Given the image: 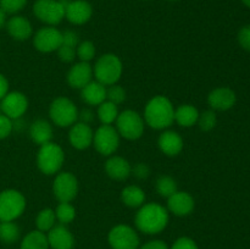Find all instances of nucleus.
<instances>
[{
	"label": "nucleus",
	"instance_id": "nucleus-27",
	"mask_svg": "<svg viewBox=\"0 0 250 249\" xmlns=\"http://www.w3.org/2000/svg\"><path fill=\"white\" fill-rule=\"evenodd\" d=\"M48 237L44 232L36 229L23 237L20 249H48Z\"/></svg>",
	"mask_w": 250,
	"mask_h": 249
},
{
	"label": "nucleus",
	"instance_id": "nucleus-14",
	"mask_svg": "<svg viewBox=\"0 0 250 249\" xmlns=\"http://www.w3.org/2000/svg\"><path fill=\"white\" fill-rule=\"evenodd\" d=\"M92 15V5L85 0H72L66 5L65 17L73 24L85 23L89 21Z\"/></svg>",
	"mask_w": 250,
	"mask_h": 249
},
{
	"label": "nucleus",
	"instance_id": "nucleus-21",
	"mask_svg": "<svg viewBox=\"0 0 250 249\" xmlns=\"http://www.w3.org/2000/svg\"><path fill=\"white\" fill-rule=\"evenodd\" d=\"M159 148L165 155L176 156L182 151L183 139L177 132L165 131L159 137Z\"/></svg>",
	"mask_w": 250,
	"mask_h": 249
},
{
	"label": "nucleus",
	"instance_id": "nucleus-42",
	"mask_svg": "<svg viewBox=\"0 0 250 249\" xmlns=\"http://www.w3.org/2000/svg\"><path fill=\"white\" fill-rule=\"evenodd\" d=\"M132 172L139 180H144V178L148 177L150 175V168L146 164L144 163H138L133 168H132Z\"/></svg>",
	"mask_w": 250,
	"mask_h": 249
},
{
	"label": "nucleus",
	"instance_id": "nucleus-9",
	"mask_svg": "<svg viewBox=\"0 0 250 249\" xmlns=\"http://www.w3.org/2000/svg\"><path fill=\"white\" fill-rule=\"evenodd\" d=\"M93 145L102 155H112L120 145L119 132L111 124H103L95 131L93 137Z\"/></svg>",
	"mask_w": 250,
	"mask_h": 249
},
{
	"label": "nucleus",
	"instance_id": "nucleus-5",
	"mask_svg": "<svg viewBox=\"0 0 250 249\" xmlns=\"http://www.w3.org/2000/svg\"><path fill=\"white\" fill-rule=\"evenodd\" d=\"M68 1L70 0H37L33 5V12L42 22L55 26L65 19V9Z\"/></svg>",
	"mask_w": 250,
	"mask_h": 249
},
{
	"label": "nucleus",
	"instance_id": "nucleus-34",
	"mask_svg": "<svg viewBox=\"0 0 250 249\" xmlns=\"http://www.w3.org/2000/svg\"><path fill=\"white\" fill-rule=\"evenodd\" d=\"M78 58L81 59V61H84V62H89L95 55V46L92 42L85 41L82 42L77 45V50H76Z\"/></svg>",
	"mask_w": 250,
	"mask_h": 249
},
{
	"label": "nucleus",
	"instance_id": "nucleus-19",
	"mask_svg": "<svg viewBox=\"0 0 250 249\" xmlns=\"http://www.w3.org/2000/svg\"><path fill=\"white\" fill-rule=\"evenodd\" d=\"M93 77V68L89 62H81L76 63L70 68L67 73V82L68 84L76 89H82L83 87L88 84L92 81Z\"/></svg>",
	"mask_w": 250,
	"mask_h": 249
},
{
	"label": "nucleus",
	"instance_id": "nucleus-18",
	"mask_svg": "<svg viewBox=\"0 0 250 249\" xmlns=\"http://www.w3.org/2000/svg\"><path fill=\"white\" fill-rule=\"evenodd\" d=\"M236 93L226 87L216 88L208 95V103L210 106L220 111H226L233 107V105L236 104Z\"/></svg>",
	"mask_w": 250,
	"mask_h": 249
},
{
	"label": "nucleus",
	"instance_id": "nucleus-31",
	"mask_svg": "<svg viewBox=\"0 0 250 249\" xmlns=\"http://www.w3.org/2000/svg\"><path fill=\"white\" fill-rule=\"evenodd\" d=\"M20 227L14 221L0 222V241L11 244L19 239Z\"/></svg>",
	"mask_w": 250,
	"mask_h": 249
},
{
	"label": "nucleus",
	"instance_id": "nucleus-11",
	"mask_svg": "<svg viewBox=\"0 0 250 249\" xmlns=\"http://www.w3.org/2000/svg\"><path fill=\"white\" fill-rule=\"evenodd\" d=\"M53 192L60 203H70L78 193V180L71 172H60L53 183Z\"/></svg>",
	"mask_w": 250,
	"mask_h": 249
},
{
	"label": "nucleus",
	"instance_id": "nucleus-46",
	"mask_svg": "<svg viewBox=\"0 0 250 249\" xmlns=\"http://www.w3.org/2000/svg\"><path fill=\"white\" fill-rule=\"evenodd\" d=\"M5 24H6V12L0 7V28H2Z\"/></svg>",
	"mask_w": 250,
	"mask_h": 249
},
{
	"label": "nucleus",
	"instance_id": "nucleus-1",
	"mask_svg": "<svg viewBox=\"0 0 250 249\" xmlns=\"http://www.w3.org/2000/svg\"><path fill=\"white\" fill-rule=\"evenodd\" d=\"M137 228L146 234L163 232L168 224V212L158 203L143 204L134 217Z\"/></svg>",
	"mask_w": 250,
	"mask_h": 249
},
{
	"label": "nucleus",
	"instance_id": "nucleus-26",
	"mask_svg": "<svg viewBox=\"0 0 250 249\" xmlns=\"http://www.w3.org/2000/svg\"><path fill=\"white\" fill-rule=\"evenodd\" d=\"M121 200L129 208H141L146 202V193L138 186H127L122 189Z\"/></svg>",
	"mask_w": 250,
	"mask_h": 249
},
{
	"label": "nucleus",
	"instance_id": "nucleus-8",
	"mask_svg": "<svg viewBox=\"0 0 250 249\" xmlns=\"http://www.w3.org/2000/svg\"><path fill=\"white\" fill-rule=\"evenodd\" d=\"M116 129L124 138L134 141L144 132V119L134 110H125L116 119Z\"/></svg>",
	"mask_w": 250,
	"mask_h": 249
},
{
	"label": "nucleus",
	"instance_id": "nucleus-44",
	"mask_svg": "<svg viewBox=\"0 0 250 249\" xmlns=\"http://www.w3.org/2000/svg\"><path fill=\"white\" fill-rule=\"evenodd\" d=\"M78 117L81 119V122H84V124H89L93 121V119H94V115H93V112L89 109H83L81 111V114L78 112Z\"/></svg>",
	"mask_w": 250,
	"mask_h": 249
},
{
	"label": "nucleus",
	"instance_id": "nucleus-43",
	"mask_svg": "<svg viewBox=\"0 0 250 249\" xmlns=\"http://www.w3.org/2000/svg\"><path fill=\"white\" fill-rule=\"evenodd\" d=\"M139 249H168V247L164 241L154 239V241L146 242V243L143 244Z\"/></svg>",
	"mask_w": 250,
	"mask_h": 249
},
{
	"label": "nucleus",
	"instance_id": "nucleus-33",
	"mask_svg": "<svg viewBox=\"0 0 250 249\" xmlns=\"http://www.w3.org/2000/svg\"><path fill=\"white\" fill-rule=\"evenodd\" d=\"M198 124H199V128L204 132H209L211 129L215 128L217 124V117L215 111L212 110H207L203 114H199V119H198Z\"/></svg>",
	"mask_w": 250,
	"mask_h": 249
},
{
	"label": "nucleus",
	"instance_id": "nucleus-36",
	"mask_svg": "<svg viewBox=\"0 0 250 249\" xmlns=\"http://www.w3.org/2000/svg\"><path fill=\"white\" fill-rule=\"evenodd\" d=\"M27 0H0V7L6 14H16L26 5Z\"/></svg>",
	"mask_w": 250,
	"mask_h": 249
},
{
	"label": "nucleus",
	"instance_id": "nucleus-47",
	"mask_svg": "<svg viewBox=\"0 0 250 249\" xmlns=\"http://www.w3.org/2000/svg\"><path fill=\"white\" fill-rule=\"evenodd\" d=\"M242 2H243V4L246 5V6L250 7V0H242Z\"/></svg>",
	"mask_w": 250,
	"mask_h": 249
},
{
	"label": "nucleus",
	"instance_id": "nucleus-6",
	"mask_svg": "<svg viewBox=\"0 0 250 249\" xmlns=\"http://www.w3.org/2000/svg\"><path fill=\"white\" fill-rule=\"evenodd\" d=\"M26 209L23 194L16 189H5L0 193V221H14Z\"/></svg>",
	"mask_w": 250,
	"mask_h": 249
},
{
	"label": "nucleus",
	"instance_id": "nucleus-39",
	"mask_svg": "<svg viewBox=\"0 0 250 249\" xmlns=\"http://www.w3.org/2000/svg\"><path fill=\"white\" fill-rule=\"evenodd\" d=\"M238 43L244 50L250 51V24L242 27L238 32Z\"/></svg>",
	"mask_w": 250,
	"mask_h": 249
},
{
	"label": "nucleus",
	"instance_id": "nucleus-25",
	"mask_svg": "<svg viewBox=\"0 0 250 249\" xmlns=\"http://www.w3.org/2000/svg\"><path fill=\"white\" fill-rule=\"evenodd\" d=\"M199 119V111L195 106L185 104L175 110V121L182 127L194 126Z\"/></svg>",
	"mask_w": 250,
	"mask_h": 249
},
{
	"label": "nucleus",
	"instance_id": "nucleus-15",
	"mask_svg": "<svg viewBox=\"0 0 250 249\" xmlns=\"http://www.w3.org/2000/svg\"><path fill=\"white\" fill-rule=\"evenodd\" d=\"M93 137H94V132L90 128V126L84 122H76L72 124L70 132H68V139L73 148L80 149H87L88 146L93 144Z\"/></svg>",
	"mask_w": 250,
	"mask_h": 249
},
{
	"label": "nucleus",
	"instance_id": "nucleus-7",
	"mask_svg": "<svg viewBox=\"0 0 250 249\" xmlns=\"http://www.w3.org/2000/svg\"><path fill=\"white\" fill-rule=\"evenodd\" d=\"M49 116L56 126L68 127L77 121L78 110L72 100L65 97H59L50 104Z\"/></svg>",
	"mask_w": 250,
	"mask_h": 249
},
{
	"label": "nucleus",
	"instance_id": "nucleus-4",
	"mask_svg": "<svg viewBox=\"0 0 250 249\" xmlns=\"http://www.w3.org/2000/svg\"><path fill=\"white\" fill-rule=\"evenodd\" d=\"M65 154L59 144L49 142L39 148L37 154V165L44 175H54L62 166Z\"/></svg>",
	"mask_w": 250,
	"mask_h": 249
},
{
	"label": "nucleus",
	"instance_id": "nucleus-16",
	"mask_svg": "<svg viewBox=\"0 0 250 249\" xmlns=\"http://www.w3.org/2000/svg\"><path fill=\"white\" fill-rule=\"evenodd\" d=\"M49 247L53 249H72L75 247V237L66 225H56L48 232Z\"/></svg>",
	"mask_w": 250,
	"mask_h": 249
},
{
	"label": "nucleus",
	"instance_id": "nucleus-10",
	"mask_svg": "<svg viewBox=\"0 0 250 249\" xmlns=\"http://www.w3.org/2000/svg\"><path fill=\"white\" fill-rule=\"evenodd\" d=\"M109 244L112 249H138L139 237L128 225H117L109 232Z\"/></svg>",
	"mask_w": 250,
	"mask_h": 249
},
{
	"label": "nucleus",
	"instance_id": "nucleus-45",
	"mask_svg": "<svg viewBox=\"0 0 250 249\" xmlns=\"http://www.w3.org/2000/svg\"><path fill=\"white\" fill-rule=\"evenodd\" d=\"M9 93V82L5 78V76H2L0 73V100L5 97V95Z\"/></svg>",
	"mask_w": 250,
	"mask_h": 249
},
{
	"label": "nucleus",
	"instance_id": "nucleus-41",
	"mask_svg": "<svg viewBox=\"0 0 250 249\" xmlns=\"http://www.w3.org/2000/svg\"><path fill=\"white\" fill-rule=\"evenodd\" d=\"M62 44L63 45L72 46V48H77V45L80 44V38H78V34L73 31H65L62 32Z\"/></svg>",
	"mask_w": 250,
	"mask_h": 249
},
{
	"label": "nucleus",
	"instance_id": "nucleus-35",
	"mask_svg": "<svg viewBox=\"0 0 250 249\" xmlns=\"http://www.w3.org/2000/svg\"><path fill=\"white\" fill-rule=\"evenodd\" d=\"M106 99L116 105L121 104L126 100V90L121 85L112 84L109 89H106Z\"/></svg>",
	"mask_w": 250,
	"mask_h": 249
},
{
	"label": "nucleus",
	"instance_id": "nucleus-2",
	"mask_svg": "<svg viewBox=\"0 0 250 249\" xmlns=\"http://www.w3.org/2000/svg\"><path fill=\"white\" fill-rule=\"evenodd\" d=\"M144 121L154 129L170 127L175 121V109L170 99L164 95L151 98L144 109Z\"/></svg>",
	"mask_w": 250,
	"mask_h": 249
},
{
	"label": "nucleus",
	"instance_id": "nucleus-3",
	"mask_svg": "<svg viewBox=\"0 0 250 249\" xmlns=\"http://www.w3.org/2000/svg\"><path fill=\"white\" fill-rule=\"evenodd\" d=\"M95 78L104 85L116 84L122 75V62L115 54H105L100 56L93 68Z\"/></svg>",
	"mask_w": 250,
	"mask_h": 249
},
{
	"label": "nucleus",
	"instance_id": "nucleus-22",
	"mask_svg": "<svg viewBox=\"0 0 250 249\" xmlns=\"http://www.w3.org/2000/svg\"><path fill=\"white\" fill-rule=\"evenodd\" d=\"M6 28L10 36L16 41H26L32 36V24L26 17L14 16L6 22Z\"/></svg>",
	"mask_w": 250,
	"mask_h": 249
},
{
	"label": "nucleus",
	"instance_id": "nucleus-48",
	"mask_svg": "<svg viewBox=\"0 0 250 249\" xmlns=\"http://www.w3.org/2000/svg\"><path fill=\"white\" fill-rule=\"evenodd\" d=\"M168 1H177V0H168Z\"/></svg>",
	"mask_w": 250,
	"mask_h": 249
},
{
	"label": "nucleus",
	"instance_id": "nucleus-29",
	"mask_svg": "<svg viewBox=\"0 0 250 249\" xmlns=\"http://www.w3.org/2000/svg\"><path fill=\"white\" fill-rule=\"evenodd\" d=\"M56 215L55 210L46 209L41 210L36 217V226L39 231L42 232H49L54 226H55Z\"/></svg>",
	"mask_w": 250,
	"mask_h": 249
},
{
	"label": "nucleus",
	"instance_id": "nucleus-23",
	"mask_svg": "<svg viewBox=\"0 0 250 249\" xmlns=\"http://www.w3.org/2000/svg\"><path fill=\"white\" fill-rule=\"evenodd\" d=\"M81 90V97L88 105H100L106 100V88L98 81H90Z\"/></svg>",
	"mask_w": 250,
	"mask_h": 249
},
{
	"label": "nucleus",
	"instance_id": "nucleus-28",
	"mask_svg": "<svg viewBox=\"0 0 250 249\" xmlns=\"http://www.w3.org/2000/svg\"><path fill=\"white\" fill-rule=\"evenodd\" d=\"M119 116L117 105L114 103L105 100L102 104L98 105V117L103 124H111L116 121Z\"/></svg>",
	"mask_w": 250,
	"mask_h": 249
},
{
	"label": "nucleus",
	"instance_id": "nucleus-13",
	"mask_svg": "<svg viewBox=\"0 0 250 249\" xmlns=\"http://www.w3.org/2000/svg\"><path fill=\"white\" fill-rule=\"evenodd\" d=\"M28 107V99L21 92H10L1 99L0 110L11 120L20 119Z\"/></svg>",
	"mask_w": 250,
	"mask_h": 249
},
{
	"label": "nucleus",
	"instance_id": "nucleus-30",
	"mask_svg": "<svg viewBox=\"0 0 250 249\" xmlns=\"http://www.w3.org/2000/svg\"><path fill=\"white\" fill-rule=\"evenodd\" d=\"M156 192L164 198H170L173 193L177 192V182L171 176L163 175L156 180L155 183Z\"/></svg>",
	"mask_w": 250,
	"mask_h": 249
},
{
	"label": "nucleus",
	"instance_id": "nucleus-38",
	"mask_svg": "<svg viewBox=\"0 0 250 249\" xmlns=\"http://www.w3.org/2000/svg\"><path fill=\"white\" fill-rule=\"evenodd\" d=\"M58 55L63 62H72L76 58V48L61 44L60 48L58 49Z\"/></svg>",
	"mask_w": 250,
	"mask_h": 249
},
{
	"label": "nucleus",
	"instance_id": "nucleus-12",
	"mask_svg": "<svg viewBox=\"0 0 250 249\" xmlns=\"http://www.w3.org/2000/svg\"><path fill=\"white\" fill-rule=\"evenodd\" d=\"M62 44V32L55 27H44L41 28L33 38V45L42 53H51L58 50Z\"/></svg>",
	"mask_w": 250,
	"mask_h": 249
},
{
	"label": "nucleus",
	"instance_id": "nucleus-37",
	"mask_svg": "<svg viewBox=\"0 0 250 249\" xmlns=\"http://www.w3.org/2000/svg\"><path fill=\"white\" fill-rule=\"evenodd\" d=\"M12 129H14V124L10 117L6 115L0 114V139H4L11 134Z\"/></svg>",
	"mask_w": 250,
	"mask_h": 249
},
{
	"label": "nucleus",
	"instance_id": "nucleus-40",
	"mask_svg": "<svg viewBox=\"0 0 250 249\" xmlns=\"http://www.w3.org/2000/svg\"><path fill=\"white\" fill-rule=\"evenodd\" d=\"M171 249H199L197 243L189 237H180L176 239L175 243L172 244Z\"/></svg>",
	"mask_w": 250,
	"mask_h": 249
},
{
	"label": "nucleus",
	"instance_id": "nucleus-20",
	"mask_svg": "<svg viewBox=\"0 0 250 249\" xmlns=\"http://www.w3.org/2000/svg\"><path fill=\"white\" fill-rule=\"evenodd\" d=\"M105 172L112 180L124 181L132 173V166L125 158L110 156L105 163Z\"/></svg>",
	"mask_w": 250,
	"mask_h": 249
},
{
	"label": "nucleus",
	"instance_id": "nucleus-17",
	"mask_svg": "<svg viewBox=\"0 0 250 249\" xmlns=\"http://www.w3.org/2000/svg\"><path fill=\"white\" fill-rule=\"evenodd\" d=\"M167 208L176 216H187L194 210V199L189 193L177 190L167 198Z\"/></svg>",
	"mask_w": 250,
	"mask_h": 249
},
{
	"label": "nucleus",
	"instance_id": "nucleus-24",
	"mask_svg": "<svg viewBox=\"0 0 250 249\" xmlns=\"http://www.w3.org/2000/svg\"><path fill=\"white\" fill-rule=\"evenodd\" d=\"M29 136L32 141L38 145L51 142L53 138V127L46 120L39 119L34 121L29 127Z\"/></svg>",
	"mask_w": 250,
	"mask_h": 249
},
{
	"label": "nucleus",
	"instance_id": "nucleus-32",
	"mask_svg": "<svg viewBox=\"0 0 250 249\" xmlns=\"http://www.w3.org/2000/svg\"><path fill=\"white\" fill-rule=\"evenodd\" d=\"M55 215L61 225H67L75 220L76 209L70 203H60L56 208Z\"/></svg>",
	"mask_w": 250,
	"mask_h": 249
}]
</instances>
